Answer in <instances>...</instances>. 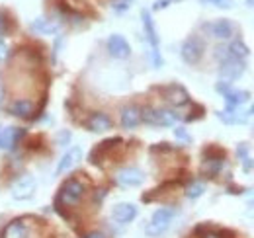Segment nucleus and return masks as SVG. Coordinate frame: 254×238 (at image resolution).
I'll return each mask as SVG.
<instances>
[{"instance_id": "2", "label": "nucleus", "mask_w": 254, "mask_h": 238, "mask_svg": "<svg viewBox=\"0 0 254 238\" xmlns=\"http://www.w3.org/2000/svg\"><path fill=\"white\" fill-rule=\"evenodd\" d=\"M84 191H86V189H84V183H82L80 179L70 178L61 185V189H59V199H61V203H64V205H76V203L84 197Z\"/></svg>"}, {"instance_id": "14", "label": "nucleus", "mask_w": 254, "mask_h": 238, "mask_svg": "<svg viewBox=\"0 0 254 238\" xmlns=\"http://www.w3.org/2000/svg\"><path fill=\"white\" fill-rule=\"evenodd\" d=\"M61 28L59 20H51V18H37L32 22V31L33 33H41V35H51L57 33Z\"/></svg>"}, {"instance_id": "22", "label": "nucleus", "mask_w": 254, "mask_h": 238, "mask_svg": "<svg viewBox=\"0 0 254 238\" xmlns=\"http://www.w3.org/2000/svg\"><path fill=\"white\" fill-rule=\"evenodd\" d=\"M203 191H205V185H203L201 181H193L190 187L186 189V195H188L190 199H197V197H199Z\"/></svg>"}, {"instance_id": "8", "label": "nucleus", "mask_w": 254, "mask_h": 238, "mask_svg": "<svg viewBox=\"0 0 254 238\" xmlns=\"http://www.w3.org/2000/svg\"><path fill=\"white\" fill-rule=\"evenodd\" d=\"M116 181L124 187H137L145 181V174L139 168H122L116 174Z\"/></svg>"}, {"instance_id": "13", "label": "nucleus", "mask_w": 254, "mask_h": 238, "mask_svg": "<svg viewBox=\"0 0 254 238\" xmlns=\"http://www.w3.org/2000/svg\"><path fill=\"white\" fill-rule=\"evenodd\" d=\"M141 18H143V28H145V35H147V41H149L151 49H159V33H157L155 22L151 18V12L149 10H143L141 12Z\"/></svg>"}, {"instance_id": "7", "label": "nucleus", "mask_w": 254, "mask_h": 238, "mask_svg": "<svg viewBox=\"0 0 254 238\" xmlns=\"http://www.w3.org/2000/svg\"><path fill=\"white\" fill-rule=\"evenodd\" d=\"M108 51L116 59H127L131 55V47H129L127 39L124 35H120V33L110 35V39H108Z\"/></svg>"}, {"instance_id": "26", "label": "nucleus", "mask_w": 254, "mask_h": 238, "mask_svg": "<svg viewBox=\"0 0 254 238\" xmlns=\"http://www.w3.org/2000/svg\"><path fill=\"white\" fill-rule=\"evenodd\" d=\"M170 2H174V0H157L155 2V10H162V8H166V6H170Z\"/></svg>"}, {"instance_id": "1", "label": "nucleus", "mask_w": 254, "mask_h": 238, "mask_svg": "<svg viewBox=\"0 0 254 238\" xmlns=\"http://www.w3.org/2000/svg\"><path fill=\"white\" fill-rule=\"evenodd\" d=\"M174 217H176V211L172 207L157 209V211L153 213V217H151L147 229H145L147 235H149V237H160V235H164V233L168 231L170 223L174 221Z\"/></svg>"}, {"instance_id": "28", "label": "nucleus", "mask_w": 254, "mask_h": 238, "mask_svg": "<svg viewBox=\"0 0 254 238\" xmlns=\"http://www.w3.org/2000/svg\"><path fill=\"white\" fill-rule=\"evenodd\" d=\"M243 168H245V170H253V168H254V160H251V158H245V162H243Z\"/></svg>"}, {"instance_id": "21", "label": "nucleus", "mask_w": 254, "mask_h": 238, "mask_svg": "<svg viewBox=\"0 0 254 238\" xmlns=\"http://www.w3.org/2000/svg\"><path fill=\"white\" fill-rule=\"evenodd\" d=\"M227 55L229 57H235V59H243L249 55V47L243 43V41H239V39H235L229 47H227Z\"/></svg>"}, {"instance_id": "27", "label": "nucleus", "mask_w": 254, "mask_h": 238, "mask_svg": "<svg viewBox=\"0 0 254 238\" xmlns=\"http://www.w3.org/2000/svg\"><path fill=\"white\" fill-rule=\"evenodd\" d=\"M6 55H8V49H6V45H4V41L0 39V60L6 59Z\"/></svg>"}, {"instance_id": "18", "label": "nucleus", "mask_w": 254, "mask_h": 238, "mask_svg": "<svg viewBox=\"0 0 254 238\" xmlns=\"http://www.w3.org/2000/svg\"><path fill=\"white\" fill-rule=\"evenodd\" d=\"M141 121V110L135 106H127L122 110V125L126 129H135Z\"/></svg>"}, {"instance_id": "3", "label": "nucleus", "mask_w": 254, "mask_h": 238, "mask_svg": "<svg viewBox=\"0 0 254 238\" xmlns=\"http://www.w3.org/2000/svg\"><path fill=\"white\" fill-rule=\"evenodd\" d=\"M141 121L149 125H159V127H170L178 121V116L168 110H155V108H145L141 112Z\"/></svg>"}, {"instance_id": "25", "label": "nucleus", "mask_w": 254, "mask_h": 238, "mask_svg": "<svg viewBox=\"0 0 254 238\" xmlns=\"http://www.w3.org/2000/svg\"><path fill=\"white\" fill-rule=\"evenodd\" d=\"M174 133H176V137H178V139H182V141H190V135H188V133H186L182 127H178Z\"/></svg>"}, {"instance_id": "30", "label": "nucleus", "mask_w": 254, "mask_h": 238, "mask_svg": "<svg viewBox=\"0 0 254 238\" xmlns=\"http://www.w3.org/2000/svg\"><path fill=\"white\" fill-rule=\"evenodd\" d=\"M68 139H70V133H63V135H59V141H61V145H64Z\"/></svg>"}, {"instance_id": "5", "label": "nucleus", "mask_w": 254, "mask_h": 238, "mask_svg": "<svg viewBox=\"0 0 254 238\" xmlns=\"http://www.w3.org/2000/svg\"><path fill=\"white\" fill-rule=\"evenodd\" d=\"M180 55L188 64H195L203 55V41L199 37H195V35L188 37L180 47Z\"/></svg>"}, {"instance_id": "29", "label": "nucleus", "mask_w": 254, "mask_h": 238, "mask_svg": "<svg viewBox=\"0 0 254 238\" xmlns=\"http://www.w3.org/2000/svg\"><path fill=\"white\" fill-rule=\"evenodd\" d=\"M4 30H6V16L0 12V35L4 33Z\"/></svg>"}, {"instance_id": "20", "label": "nucleus", "mask_w": 254, "mask_h": 238, "mask_svg": "<svg viewBox=\"0 0 254 238\" xmlns=\"http://www.w3.org/2000/svg\"><path fill=\"white\" fill-rule=\"evenodd\" d=\"M10 112H12L16 118H30L33 114V102L32 100H16V102L10 106Z\"/></svg>"}, {"instance_id": "32", "label": "nucleus", "mask_w": 254, "mask_h": 238, "mask_svg": "<svg viewBox=\"0 0 254 238\" xmlns=\"http://www.w3.org/2000/svg\"><path fill=\"white\" fill-rule=\"evenodd\" d=\"M2 96H4V90H2V80H0V102H2Z\"/></svg>"}, {"instance_id": "4", "label": "nucleus", "mask_w": 254, "mask_h": 238, "mask_svg": "<svg viewBox=\"0 0 254 238\" xmlns=\"http://www.w3.org/2000/svg\"><path fill=\"white\" fill-rule=\"evenodd\" d=\"M245 72V60L243 59H235V57H225L221 60V68H219V74H221L223 82H233L237 80L241 74Z\"/></svg>"}, {"instance_id": "15", "label": "nucleus", "mask_w": 254, "mask_h": 238, "mask_svg": "<svg viewBox=\"0 0 254 238\" xmlns=\"http://www.w3.org/2000/svg\"><path fill=\"white\" fill-rule=\"evenodd\" d=\"M86 127H88L90 131H94V133H104V131L112 129V119L108 118L106 114H102V112H96V114H92V116L88 118Z\"/></svg>"}, {"instance_id": "19", "label": "nucleus", "mask_w": 254, "mask_h": 238, "mask_svg": "<svg viewBox=\"0 0 254 238\" xmlns=\"http://www.w3.org/2000/svg\"><path fill=\"white\" fill-rule=\"evenodd\" d=\"M30 227L24 221H14L4 229V238H28Z\"/></svg>"}, {"instance_id": "24", "label": "nucleus", "mask_w": 254, "mask_h": 238, "mask_svg": "<svg viewBox=\"0 0 254 238\" xmlns=\"http://www.w3.org/2000/svg\"><path fill=\"white\" fill-rule=\"evenodd\" d=\"M114 8H116L118 12L127 10V8H129V0H116V2H114Z\"/></svg>"}, {"instance_id": "16", "label": "nucleus", "mask_w": 254, "mask_h": 238, "mask_svg": "<svg viewBox=\"0 0 254 238\" xmlns=\"http://www.w3.org/2000/svg\"><path fill=\"white\" fill-rule=\"evenodd\" d=\"M223 96H225V104H227L225 110H237L241 104H245L251 98L249 92H245V90H233V88H229Z\"/></svg>"}, {"instance_id": "23", "label": "nucleus", "mask_w": 254, "mask_h": 238, "mask_svg": "<svg viewBox=\"0 0 254 238\" xmlns=\"http://www.w3.org/2000/svg\"><path fill=\"white\" fill-rule=\"evenodd\" d=\"M205 4H211V6H217V8H223V10H229L235 6V0H201Z\"/></svg>"}, {"instance_id": "11", "label": "nucleus", "mask_w": 254, "mask_h": 238, "mask_svg": "<svg viewBox=\"0 0 254 238\" xmlns=\"http://www.w3.org/2000/svg\"><path fill=\"white\" fill-rule=\"evenodd\" d=\"M112 217H114V221H118L122 225L131 223L137 217V207L133 203H118L116 207L112 209Z\"/></svg>"}, {"instance_id": "12", "label": "nucleus", "mask_w": 254, "mask_h": 238, "mask_svg": "<svg viewBox=\"0 0 254 238\" xmlns=\"http://www.w3.org/2000/svg\"><path fill=\"white\" fill-rule=\"evenodd\" d=\"M24 131L18 127H4L0 129V149H14L16 143L22 139Z\"/></svg>"}, {"instance_id": "34", "label": "nucleus", "mask_w": 254, "mask_h": 238, "mask_svg": "<svg viewBox=\"0 0 254 238\" xmlns=\"http://www.w3.org/2000/svg\"><path fill=\"white\" fill-rule=\"evenodd\" d=\"M247 2H249V4H251V6H254V0H247Z\"/></svg>"}, {"instance_id": "9", "label": "nucleus", "mask_w": 254, "mask_h": 238, "mask_svg": "<svg viewBox=\"0 0 254 238\" xmlns=\"http://www.w3.org/2000/svg\"><path fill=\"white\" fill-rule=\"evenodd\" d=\"M80 158H82V150L80 147H72L70 150H66L63 154V158L59 160V164H57V174H64V172H68L70 168H74L78 162H80Z\"/></svg>"}, {"instance_id": "10", "label": "nucleus", "mask_w": 254, "mask_h": 238, "mask_svg": "<svg viewBox=\"0 0 254 238\" xmlns=\"http://www.w3.org/2000/svg\"><path fill=\"white\" fill-rule=\"evenodd\" d=\"M164 98H166V102L170 106H176V108L190 102L188 92L182 88V86H178V84H172V86H168V88L164 90Z\"/></svg>"}, {"instance_id": "33", "label": "nucleus", "mask_w": 254, "mask_h": 238, "mask_svg": "<svg viewBox=\"0 0 254 238\" xmlns=\"http://www.w3.org/2000/svg\"><path fill=\"white\" fill-rule=\"evenodd\" d=\"M205 238H219V237H217V235H207Z\"/></svg>"}, {"instance_id": "17", "label": "nucleus", "mask_w": 254, "mask_h": 238, "mask_svg": "<svg viewBox=\"0 0 254 238\" xmlns=\"http://www.w3.org/2000/svg\"><path fill=\"white\" fill-rule=\"evenodd\" d=\"M207 30H209V33H211L215 39H229V37H233L235 28H233V24H231L229 20H217V22L209 24Z\"/></svg>"}, {"instance_id": "6", "label": "nucleus", "mask_w": 254, "mask_h": 238, "mask_svg": "<svg viewBox=\"0 0 254 238\" xmlns=\"http://www.w3.org/2000/svg\"><path fill=\"white\" fill-rule=\"evenodd\" d=\"M33 193H35V178H32V176H22L12 185V197L16 201L32 199Z\"/></svg>"}, {"instance_id": "31", "label": "nucleus", "mask_w": 254, "mask_h": 238, "mask_svg": "<svg viewBox=\"0 0 254 238\" xmlns=\"http://www.w3.org/2000/svg\"><path fill=\"white\" fill-rule=\"evenodd\" d=\"M84 238H106V237H104L102 233H88V235H86Z\"/></svg>"}]
</instances>
